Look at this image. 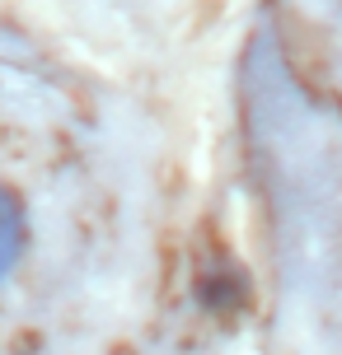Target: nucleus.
Instances as JSON below:
<instances>
[{
	"mask_svg": "<svg viewBox=\"0 0 342 355\" xmlns=\"http://www.w3.org/2000/svg\"><path fill=\"white\" fill-rule=\"evenodd\" d=\"M15 248H19V211H15V196L0 192V271L15 266Z\"/></svg>",
	"mask_w": 342,
	"mask_h": 355,
	"instance_id": "1",
	"label": "nucleus"
}]
</instances>
